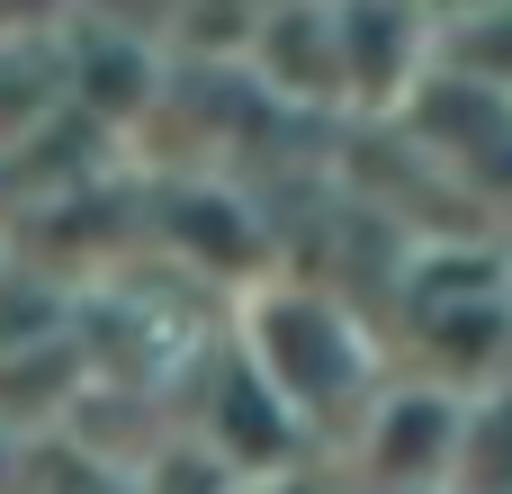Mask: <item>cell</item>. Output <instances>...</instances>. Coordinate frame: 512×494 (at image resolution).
<instances>
[{
  "mask_svg": "<svg viewBox=\"0 0 512 494\" xmlns=\"http://www.w3.org/2000/svg\"><path fill=\"white\" fill-rule=\"evenodd\" d=\"M252 72L279 90V99H324V108H342V54H333V0H297V9H279L261 36H252Z\"/></svg>",
  "mask_w": 512,
  "mask_h": 494,
  "instance_id": "5",
  "label": "cell"
},
{
  "mask_svg": "<svg viewBox=\"0 0 512 494\" xmlns=\"http://www.w3.org/2000/svg\"><path fill=\"white\" fill-rule=\"evenodd\" d=\"M234 351L252 360V378L279 396V414L297 432H342L360 423V405L378 396L387 378V351L369 342V324L333 297V288H306V279H261L243 297V324H234Z\"/></svg>",
  "mask_w": 512,
  "mask_h": 494,
  "instance_id": "1",
  "label": "cell"
},
{
  "mask_svg": "<svg viewBox=\"0 0 512 494\" xmlns=\"http://www.w3.org/2000/svg\"><path fill=\"white\" fill-rule=\"evenodd\" d=\"M234 494H324V477H306V468H279V477H243Z\"/></svg>",
  "mask_w": 512,
  "mask_h": 494,
  "instance_id": "7",
  "label": "cell"
},
{
  "mask_svg": "<svg viewBox=\"0 0 512 494\" xmlns=\"http://www.w3.org/2000/svg\"><path fill=\"white\" fill-rule=\"evenodd\" d=\"M450 494H512V378H495V387L468 396Z\"/></svg>",
  "mask_w": 512,
  "mask_h": 494,
  "instance_id": "6",
  "label": "cell"
},
{
  "mask_svg": "<svg viewBox=\"0 0 512 494\" xmlns=\"http://www.w3.org/2000/svg\"><path fill=\"white\" fill-rule=\"evenodd\" d=\"M414 9H423L432 27H450V18H468V9H495V0H414Z\"/></svg>",
  "mask_w": 512,
  "mask_h": 494,
  "instance_id": "8",
  "label": "cell"
},
{
  "mask_svg": "<svg viewBox=\"0 0 512 494\" xmlns=\"http://www.w3.org/2000/svg\"><path fill=\"white\" fill-rule=\"evenodd\" d=\"M333 54H342V108L396 117L405 90L432 72V18L414 0H333Z\"/></svg>",
  "mask_w": 512,
  "mask_h": 494,
  "instance_id": "4",
  "label": "cell"
},
{
  "mask_svg": "<svg viewBox=\"0 0 512 494\" xmlns=\"http://www.w3.org/2000/svg\"><path fill=\"white\" fill-rule=\"evenodd\" d=\"M459 414L468 396L432 387V378H378V396L360 405V423L342 432V468L351 494H450L459 468Z\"/></svg>",
  "mask_w": 512,
  "mask_h": 494,
  "instance_id": "2",
  "label": "cell"
},
{
  "mask_svg": "<svg viewBox=\"0 0 512 494\" xmlns=\"http://www.w3.org/2000/svg\"><path fill=\"white\" fill-rule=\"evenodd\" d=\"M405 378H432L450 396H477V387L512 378V288L405 306Z\"/></svg>",
  "mask_w": 512,
  "mask_h": 494,
  "instance_id": "3",
  "label": "cell"
}]
</instances>
